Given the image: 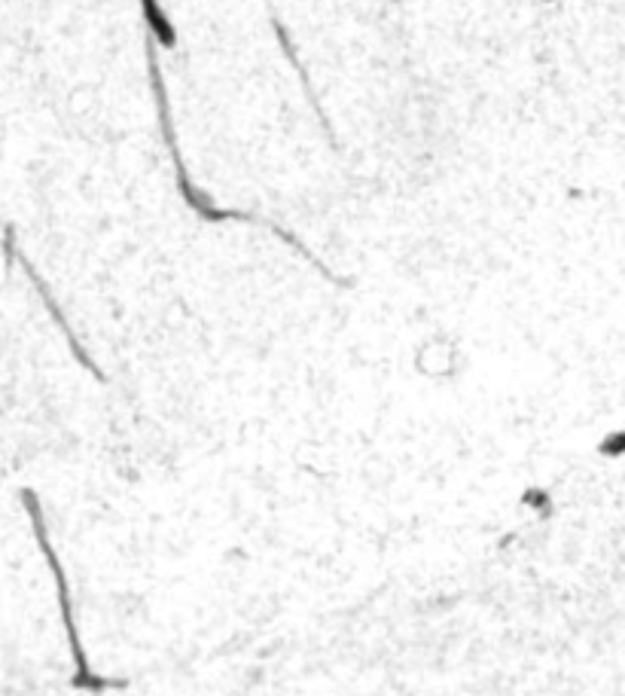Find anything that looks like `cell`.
<instances>
[{
  "mask_svg": "<svg viewBox=\"0 0 625 696\" xmlns=\"http://www.w3.org/2000/svg\"><path fill=\"white\" fill-rule=\"evenodd\" d=\"M28 498V507H31V513H34V522H37V535H40V544H43V553H46V559H49V565H52V571H55V580H58V593H61V611H65V626H68V638H71V654H74V660H77V678H74V684L77 687H89V690H104V687H125V681H119V678H98V675H92L89 672V666H86V657H83V648H80V638H77V626H74V614H71V596H68V580H65V574H61V565H58V559H55V553H52V547H49V541H46V535H43V522H40V510H37V504H34V498L31 495H25Z\"/></svg>",
  "mask_w": 625,
  "mask_h": 696,
  "instance_id": "obj_1",
  "label": "cell"
},
{
  "mask_svg": "<svg viewBox=\"0 0 625 696\" xmlns=\"http://www.w3.org/2000/svg\"><path fill=\"white\" fill-rule=\"evenodd\" d=\"M138 4H141V16H144V22H147L150 37H153L162 49H174V46H177V31H174V25H171V19H168V13L162 10L159 0H138Z\"/></svg>",
  "mask_w": 625,
  "mask_h": 696,
  "instance_id": "obj_2",
  "label": "cell"
}]
</instances>
